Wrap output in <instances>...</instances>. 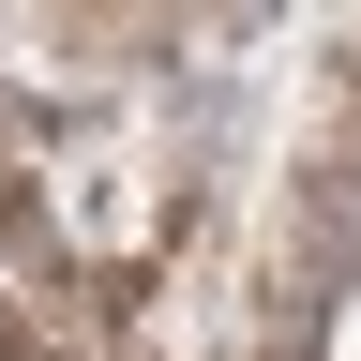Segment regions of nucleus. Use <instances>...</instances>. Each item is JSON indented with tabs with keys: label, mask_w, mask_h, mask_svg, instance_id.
I'll return each mask as SVG.
<instances>
[{
	"label": "nucleus",
	"mask_w": 361,
	"mask_h": 361,
	"mask_svg": "<svg viewBox=\"0 0 361 361\" xmlns=\"http://www.w3.org/2000/svg\"><path fill=\"white\" fill-rule=\"evenodd\" d=\"M331 361H361V316H346V331H331Z\"/></svg>",
	"instance_id": "f257e3e1"
}]
</instances>
